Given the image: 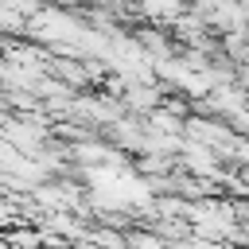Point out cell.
<instances>
[{
  "label": "cell",
  "instance_id": "6da1fadb",
  "mask_svg": "<svg viewBox=\"0 0 249 249\" xmlns=\"http://www.w3.org/2000/svg\"><path fill=\"white\" fill-rule=\"evenodd\" d=\"M136 8H140L144 19H152V23H171V27H175V23L187 16L191 0H136Z\"/></svg>",
  "mask_w": 249,
  "mask_h": 249
},
{
  "label": "cell",
  "instance_id": "7a4b0ae2",
  "mask_svg": "<svg viewBox=\"0 0 249 249\" xmlns=\"http://www.w3.org/2000/svg\"><path fill=\"white\" fill-rule=\"evenodd\" d=\"M124 105H128L132 113H156V109H163L160 86H140V82H124Z\"/></svg>",
  "mask_w": 249,
  "mask_h": 249
},
{
  "label": "cell",
  "instance_id": "3957f363",
  "mask_svg": "<svg viewBox=\"0 0 249 249\" xmlns=\"http://www.w3.org/2000/svg\"><path fill=\"white\" fill-rule=\"evenodd\" d=\"M233 156H237V160H241V163H245V167H249V140H241V144H237V152H233Z\"/></svg>",
  "mask_w": 249,
  "mask_h": 249
}]
</instances>
